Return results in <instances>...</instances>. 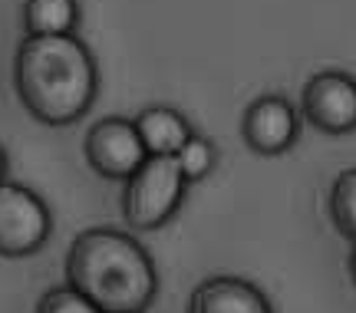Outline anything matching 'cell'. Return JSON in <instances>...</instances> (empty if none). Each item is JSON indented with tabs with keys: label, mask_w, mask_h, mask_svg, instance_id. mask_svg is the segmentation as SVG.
I'll return each instance as SVG.
<instances>
[{
	"label": "cell",
	"mask_w": 356,
	"mask_h": 313,
	"mask_svg": "<svg viewBox=\"0 0 356 313\" xmlns=\"http://www.w3.org/2000/svg\"><path fill=\"white\" fill-rule=\"evenodd\" d=\"M188 178L181 175L175 155H149L122 182V214L132 231H155L175 218L185 201Z\"/></svg>",
	"instance_id": "obj_3"
},
{
	"label": "cell",
	"mask_w": 356,
	"mask_h": 313,
	"mask_svg": "<svg viewBox=\"0 0 356 313\" xmlns=\"http://www.w3.org/2000/svg\"><path fill=\"white\" fill-rule=\"evenodd\" d=\"M188 313H274L267 294L244 277L218 274L191 290Z\"/></svg>",
	"instance_id": "obj_8"
},
{
	"label": "cell",
	"mask_w": 356,
	"mask_h": 313,
	"mask_svg": "<svg viewBox=\"0 0 356 313\" xmlns=\"http://www.w3.org/2000/svg\"><path fill=\"white\" fill-rule=\"evenodd\" d=\"M132 122L139 129L149 155H175V152L188 142L191 132H195L191 122L178 113L175 106H162V102H159V106H145Z\"/></svg>",
	"instance_id": "obj_9"
},
{
	"label": "cell",
	"mask_w": 356,
	"mask_h": 313,
	"mask_svg": "<svg viewBox=\"0 0 356 313\" xmlns=\"http://www.w3.org/2000/svg\"><path fill=\"white\" fill-rule=\"evenodd\" d=\"M300 115L323 136L356 132V76L346 70H320L304 83Z\"/></svg>",
	"instance_id": "obj_5"
},
{
	"label": "cell",
	"mask_w": 356,
	"mask_h": 313,
	"mask_svg": "<svg viewBox=\"0 0 356 313\" xmlns=\"http://www.w3.org/2000/svg\"><path fill=\"white\" fill-rule=\"evenodd\" d=\"M346 267H350V277H353V284H356V241H353V250H350V264H346Z\"/></svg>",
	"instance_id": "obj_15"
},
{
	"label": "cell",
	"mask_w": 356,
	"mask_h": 313,
	"mask_svg": "<svg viewBox=\"0 0 356 313\" xmlns=\"http://www.w3.org/2000/svg\"><path fill=\"white\" fill-rule=\"evenodd\" d=\"M66 284L102 313H145L159 294L152 254L119 227H86L66 250Z\"/></svg>",
	"instance_id": "obj_2"
},
{
	"label": "cell",
	"mask_w": 356,
	"mask_h": 313,
	"mask_svg": "<svg viewBox=\"0 0 356 313\" xmlns=\"http://www.w3.org/2000/svg\"><path fill=\"white\" fill-rule=\"evenodd\" d=\"M327 211L333 227L346 241H356V168H346L333 178L330 195H327Z\"/></svg>",
	"instance_id": "obj_11"
},
{
	"label": "cell",
	"mask_w": 356,
	"mask_h": 313,
	"mask_svg": "<svg viewBox=\"0 0 356 313\" xmlns=\"http://www.w3.org/2000/svg\"><path fill=\"white\" fill-rule=\"evenodd\" d=\"M79 0H24L20 24L26 37H63L76 33L79 26Z\"/></svg>",
	"instance_id": "obj_10"
},
{
	"label": "cell",
	"mask_w": 356,
	"mask_h": 313,
	"mask_svg": "<svg viewBox=\"0 0 356 313\" xmlns=\"http://www.w3.org/2000/svg\"><path fill=\"white\" fill-rule=\"evenodd\" d=\"M7 168H10V159H7V149L0 145V182H7Z\"/></svg>",
	"instance_id": "obj_14"
},
{
	"label": "cell",
	"mask_w": 356,
	"mask_h": 313,
	"mask_svg": "<svg viewBox=\"0 0 356 313\" xmlns=\"http://www.w3.org/2000/svg\"><path fill=\"white\" fill-rule=\"evenodd\" d=\"M13 93L40 125H73L99 93L96 56L76 33L24 37L13 53Z\"/></svg>",
	"instance_id": "obj_1"
},
{
	"label": "cell",
	"mask_w": 356,
	"mask_h": 313,
	"mask_svg": "<svg viewBox=\"0 0 356 313\" xmlns=\"http://www.w3.org/2000/svg\"><path fill=\"white\" fill-rule=\"evenodd\" d=\"M175 162L181 168V175L188 178V185L191 182H202V178H208L215 172V165H218L215 142L208 136H202V132H191L188 142L175 152Z\"/></svg>",
	"instance_id": "obj_12"
},
{
	"label": "cell",
	"mask_w": 356,
	"mask_h": 313,
	"mask_svg": "<svg viewBox=\"0 0 356 313\" xmlns=\"http://www.w3.org/2000/svg\"><path fill=\"white\" fill-rule=\"evenodd\" d=\"M83 155H86L89 168L109 182H126L149 159L136 122L122 115H106L92 125L83 138Z\"/></svg>",
	"instance_id": "obj_6"
},
{
	"label": "cell",
	"mask_w": 356,
	"mask_h": 313,
	"mask_svg": "<svg viewBox=\"0 0 356 313\" xmlns=\"http://www.w3.org/2000/svg\"><path fill=\"white\" fill-rule=\"evenodd\" d=\"M33 313H102L96 303L89 300L86 294H79L76 287H50L43 297L37 300Z\"/></svg>",
	"instance_id": "obj_13"
},
{
	"label": "cell",
	"mask_w": 356,
	"mask_h": 313,
	"mask_svg": "<svg viewBox=\"0 0 356 313\" xmlns=\"http://www.w3.org/2000/svg\"><path fill=\"white\" fill-rule=\"evenodd\" d=\"M241 136L254 155H284L300 138V109L277 93L257 96L241 115Z\"/></svg>",
	"instance_id": "obj_7"
},
{
	"label": "cell",
	"mask_w": 356,
	"mask_h": 313,
	"mask_svg": "<svg viewBox=\"0 0 356 313\" xmlns=\"http://www.w3.org/2000/svg\"><path fill=\"white\" fill-rule=\"evenodd\" d=\"M53 234V211L30 185L0 182V257L37 254Z\"/></svg>",
	"instance_id": "obj_4"
}]
</instances>
